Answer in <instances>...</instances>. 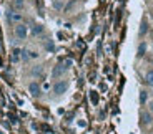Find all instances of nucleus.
Listing matches in <instances>:
<instances>
[{
  "label": "nucleus",
  "mask_w": 153,
  "mask_h": 134,
  "mask_svg": "<svg viewBox=\"0 0 153 134\" xmlns=\"http://www.w3.org/2000/svg\"><path fill=\"white\" fill-rule=\"evenodd\" d=\"M70 88V81L65 80V78H60V80H55L53 84H52V96L55 98H60L63 96Z\"/></svg>",
  "instance_id": "obj_1"
},
{
  "label": "nucleus",
  "mask_w": 153,
  "mask_h": 134,
  "mask_svg": "<svg viewBox=\"0 0 153 134\" xmlns=\"http://www.w3.org/2000/svg\"><path fill=\"white\" fill-rule=\"evenodd\" d=\"M30 35V27H28L25 22H20L17 25H13V37H15L19 42H25Z\"/></svg>",
  "instance_id": "obj_2"
},
{
  "label": "nucleus",
  "mask_w": 153,
  "mask_h": 134,
  "mask_svg": "<svg viewBox=\"0 0 153 134\" xmlns=\"http://www.w3.org/2000/svg\"><path fill=\"white\" fill-rule=\"evenodd\" d=\"M67 71H68V68L65 66V63H57V65L52 68V78L53 80H60V78H63L67 75Z\"/></svg>",
  "instance_id": "obj_3"
},
{
  "label": "nucleus",
  "mask_w": 153,
  "mask_h": 134,
  "mask_svg": "<svg viewBox=\"0 0 153 134\" xmlns=\"http://www.w3.org/2000/svg\"><path fill=\"white\" fill-rule=\"evenodd\" d=\"M5 15H7V22L10 23V25H17V23L23 22V15H22V13H20V12L12 10V8H8Z\"/></svg>",
  "instance_id": "obj_4"
},
{
  "label": "nucleus",
  "mask_w": 153,
  "mask_h": 134,
  "mask_svg": "<svg viewBox=\"0 0 153 134\" xmlns=\"http://www.w3.org/2000/svg\"><path fill=\"white\" fill-rule=\"evenodd\" d=\"M27 89H28V93H30V96L35 98V100L42 96V84L38 83V81H30V83L27 84Z\"/></svg>",
  "instance_id": "obj_5"
},
{
  "label": "nucleus",
  "mask_w": 153,
  "mask_h": 134,
  "mask_svg": "<svg viewBox=\"0 0 153 134\" xmlns=\"http://www.w3.org/2000/svg\"><path fill=\"white\" fill-rule=\"evenodd\" d=\"M140 124L142 126H152L153 124V114L148 109H142L140 111Z\"/></svg>",
  "instance_id": "obj_6"
},
{
  "label": "nucleus",
  "mask_w": 153,
  "mask_h": 134,
  "mask_svg": "<svg viewBox=\"0 0 153 134\" xmlns=\"http://www.w3.org/2000/svg\"><path fill=\"white\" fill-rule=\"evenodd\" d=\"M38 53L37 51H32V50H27V48H22V53H20V60L22 62H30L32 58H37Z\"/></svg>",
  "instance_id": "obj_7"
},
{
  "label": "nucleus",
  "mask_w": 153,
  "mask_h": 134,
  "mask_svg": "<svg viewBox=\"0 0 153 134\" xmlns=\"http://www.w3.org/2000/svg\"><path fill=\"white\" fill-rule=\"evenodd\" d=\"M148 30H150L148 18H146V17H143V18H142V23H140V30H138V37H140V38H143V37L148 33Z\"/></svg>",
  "instance_id": "obj_8"
},
{
  "label": "nucleus",
  "mask_w": 153,
  "mask_h": 134,
  "mask_svg": "<svg viewBox=\"0 0 153 134\" xmlns=\"http://www.w3.org/2000/svg\"><path fill=\"white\" fill-rule=\"evenodd\" d=\"M45 33V27H43L42 23H33L30 27V35L32 37H40V35Z\"/></svg>",
  "instance_id": "obj_9"
},
{
  "label": "nucleus",
  "mask_w": 153,
  "mask_h": 134,
  "mask_svg": "<svg viewBox=\"0 0 153 134\" xmlns=\"http://www.w3.org/2000/svg\"><path fill=\"white\" fill-rule=\"evenodd\" d=\"M43 71H45L43 65H33L30 68V76L32 78H42L43 76Z\"/></svg>",
  "instance_id": "obj_10"
},
{
  "label": "nucleus",
  "mask_w": 153,
  "mask_h": 134,
  "mask_svg": "<svg viewBox=\"0 0 153 134\" xmlns=\"http://www.w3.org/2000/svg\"><path fill=\"white\" fill-rule=\"evenodd\" d=\"M10 8L15 12H22L25 10V0H12L10 2Z\"/></svg>",
  "instance_id": "obj_11"
},
{
  "label": "nucleus",
  "mask_w": 153,
  "mask_h": 134,
  "mask_svg": "<svg viewBox=\"0 0 153 134\" xmlns=\"http://www.w3.org/2000/svg\"><path fill=\"white\" fill-rule=\"evenodd\" d=\"M143 81H145L146 86L153 88V68H148L145 71V75H143Z\"/></svg>",
  "instance_id": "obj_12"
},
{
  "label": "nucleus",
  "mask_w": 153,
  "mask_h": 134,
  "mask_svg": "<svg viewBox=\"0 0 153 134\" xmlns=\"http://www.w3.org/2000/svg\"><path fill=\"white\" fill-rule=\"evenodd\" d=\"M52 8L57 12L65 10V0H52Z\"/></svg>",
  "instance_id": "obj_13"
},
{
  "label": "nucleus",
  "mask_w": 153,
  "mask_h": 134,
  "mask_svg": "<svg viewBox=\"0 0 153 134\" xmlns=\"http://www.w3.org/2000/svg\"><path fill=\"white\" fill-rule=\"evenodd\" d=\"M20 53H22V48H17V46H13V50H12V62H13V63L22 62V60H20Z\"/></svg>",
  "instance_id": "obj_14"
},
{
  "label": "nucleus",
  "mask_w": 153,
  "mask_h": 134,
  "mask_svg": "<svg viewBox=\"0 0 153 134\" xmlns=\"http://www.w3.org/2000/svg\"><path fill=\"white\" fill-rule=\"evenodd\" d=\"M146 53V43L145 42H140L138 45V50H137V58H143Z\"/></svg>",
  "instance_id": "obj_15"
},
{
  "label": "nucleus",
  "mask_w": 153,
  "mask_h": 134,
  "mask_svg": "<svg viewBox=\"0 0 153 134\" xmlns=\"http://www.w3.org/2000/svg\"><path fill=\"white\" fill-rule=\"evenodd\" d=\"M146 103H148V91L140 89V106H146Z\"/></svg>",
  "instance_id": "obj_16"
},
{
  "label": "nucleus",
  "mask_w": 153,
  "mask_h": 134,
  "mask_svg": "<svg viewBox=\"0 0 153 134\" xmlns=\"http://www.w3.org/2000/svg\"><path fill=\"white\" fill-rule=\"evenodd\" d=\"M43 46H45V50H47V51H53V50H55L53 40H47V43H45Z\"/></svg>",
  "instance_id": "obj_17"
},
{
  "label": "nucleus",
  "mask_w": 153,
  "mask_h": 134,
  "mask_svg": "<svg viewBox=\"0 0 153 134\" xmlns=\"http://www.w3.org/2000/svg\"><path fill=\"white\" fill-rule=\"evenodd\" d=\"M146 109H148V111L153 114V100H150L148 103H146Z\"/></svg>",
  "instance_id": "obj_18"
},
{
  "label": "nucleus",
  "mask_w": 153,
  "mask_h": 134,
  "mask_svg": "<svg viewBox=\"0 0 153 134\" xmlns=\"http://www.w3.org/2000/svg\"><path fill=\"white\" fill-rule=\"evenodd\" d=\"M150 65H152V66H153V56H152V60H150Z\"/></svg>",
  "instance_id": "obj_19"
},
{
  "label": "nucleus",
  "mask_w": 153,
  "mask_h": 134,
  "mask_svg": "<svg viewBox=\"0 0 153 134\" xmlns=\"http://www.w3.org/2000/svg\"><path fill=\"white\" fill-rule=\"evenodd\" d=\"M152 8H153V5H152Z\"/></svg>",
  "instance_id": "obj_20"
}]
</instances>
